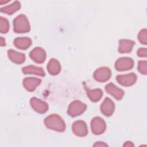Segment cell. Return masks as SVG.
<instances>
[{
  "mask_svg": "<svg viewBox=\"0 0 147 147\" xmlns=\"http://www.w3.org/2000/svg\"><path fill=\"white\" fill-rule=\"evenodd\" d=\"M45 126L49 129H51L59 132L65 131L66 126L63 118L56 114H52L47 117L44 121Z\"/></svg>",
  "mask_w": 147,
  "mask_h": 147,
  "instance_id": "obj_1",
  "label": "cell"
},
{
  "mask_svg": "<svg viewBox=\"0 0 147 147\" xmlns=\"http://www.w3.org/2000/svg\"><path fill=\"white\" fill-rule=\"evenodd\" d=\"M30 25L27 17L24 14L17 16L13 20V30L16 33L29 32Z\"/></svg>",
  "mask_w": 147,
  "mask_h": 147,
  "instance_id": "obj_2",
  "label": "cell"
},
{
  "mask_svg": "<svg viewBox=\"0 0 147 147\" xmlns=\"http://www.w3.org/2000/svg\"><path fill=\"white\" fill-rule=\"evenodd\" d=\"M87 109V105L79 100H75L72 102L68 106L67 114L72 117H75L83 114Z\"/></svg>",
  "mask_w": 147,
  "mask_h": 147,
  "instance_id": "obj_3",
  "label": "cell"
},
{
  "mask_svg": "<svg viewBox=\"0 0 147 147\" xmlns=\"http://www.w3.org/2000/svg\"><path fill=\"white\" fill-rule=\"evenodd\" d=\"M91 129L94 134L100 135L105 131L106 123L101 117H95L91 121Z\"/></svg>",
  "mask_w": 147,
  "mask_h": 147,
  "instance_id": "obj_4",
  "label": "cell"
},
{
  "mask_svg": "<svg viewBox=\"0 0 147 147\" xmlns=\"http://www.w3.org/2000/svg\"><path fill=\"white\" fill-rule=\"evenodd\" d=\"M134 62L133 59L129 57L119 58L115 63L114 67L117 71H123L131 69L134 67Z\"/></svg>",
  "mask_w": 147,
  "mask_h": 147,
  "instance_id": "obj_5",
  "label": "cell"
},
{
  "mask_svg": "<svg viewBox=\"0 0 147 147\" xmlns=\"http://www.w3.org/2000/svg\"><path fill=\"white\" fill-rule=\"evenodd\" d=\"M94 78L99 82H105L109 80L111 76V71L107 67H102L96 69L93 74Z\"/></svg>",
  "mask_w": 147,
  "mask_h": 147,
  "instance_id": "obj_6",
  "label": "cell"
},
{
  "mask_svg": "<svg viewBox=\"0 0 147 147\" xmlns=\"http://www.w3.org/2000/svg\"><path fill=\"white\" fill-rule=\"evenodd\" d=\"M137 75L135 73L131 72L125 75H118L116 80L119 84L125 87H129L133 85L137 81Z\"/></svg>",
  "mask_w": 147,
  "mask_h": 147,
  "instance_id": "obj_7",
  "label": "cell"
},
{
  "mask_svg": "<svg viewBox=\"0 0 147 147\" xmlns=\"http://www.w3.org/2000/svg\"><path fill=\"white\" fill-rule=\"evenodd\" d=\"M72 130L74 134L78 137H85L88 134V127L87 124L82 120L75 121L72 125Z\"/></svg>",
  "mask_w": 147,
  "mask_h": 147,
  "instance_id": "obj_8",
  "label": "cell"
},
{
  "mask_svg": "<svg viewBox=\"0 0 147 147\" xmlns=\"http://www.w3.org/2000/svg\"><path fill=\"white\" fill-rule=\"evenodd\" d=\"M30 105L34 111L40 114L46 113L49 108L47 103L36 97L30 99Z\"/></svg>",
  "mask_w": 147,
  "mask_h": 147,
  "instance_id": "obj_9",
  "label": "cell"
},
{
  "mask_svg": "<svg viewBox=\"0 0 147 147\" xmlns=\"http://www.w3.org/2000/svg\"><path fill=\"white\" fill-rule=\"evenodd\" d=\"M29 56L34 62L41 64L45 61L47 57V53L43 48L36 47L30 52Z\"/></svg>",
  "mask_w": 147,
  "mask_h": 147,
  "instance_id": "obj_10",
  "label": "cell"
},
{
  "mask_svg": "<svg viewBox=\"0 0 147 147\" xmlns=\"http://www.w3.org/2000/svg\"><path fill=\"white\" fill-rule=\"evenodd\" d=\"M102 113L107 116H111L115 110V104L114 102L109 98H106L100 107Z\"/></svg>",
  "mask_w": 147,
  "mask_h": 147,
  "instance_id": "obj_11",
  "label": "cell"
},
{
  "mask_svg": "<svg viewBox=\"0 0 147 147\" xmlns=\"http://www.w3.org/2000/svg\"><path fill=\"white\" fill-rule=\"evenodd\" d=\"M106 92L112 95L117 100H121L124 95V91L120 88H118L113 83H110L105 86Z\"/></svg>",
  "mask_w": 147,
  "mask_h": 147,
  "instance_id": "obj_12",
  "label": "cell"
},
{
  "mask_svg": "<svg viewBox=\"0 0 147 147\" xmlns=\"http://www.w3.org/2000/svg\"><path fill=\"white\" fill-rule=\"evenodd\" d=\"M41 83V80L34 77L25 78L23 80L22 84L24 88L29 92L34 91L36 87Z\"/></svg>",
  "mask_w": 147,
  "mask_h": 147,
  "instance_id": "obj_13",
  "label": "cell"
},
{
  "mask_svg": "<svg viewBox=\"0 0 147 147\" xmlns=\"http://www.w3.org/2000/svg\"><path fill=\"white\" fill-rule=\"evenodd\" d=\"M84 86L87 95L91 102H97L102 98L103 96V91L101 89L95 88L91 90L87 86H86L85 83H84Z\"/></svg>",
  "mask_w": 147,
  "mask_h": 147,
  "instance_id": "obj_14",
  "label": "cell"
},
{
  "mask_svg": "<svg viewBox=\"0 0 147 147\" xmlns=\"http://www.w3.org/2000/svg\"><path fill=\"white\" fill-rule=\"evenodd\" d=\"M134 41L128 39H121L119 40L118 52L121 53H130L134 45Z\"/></svg>",
  "mask_w": 147,
  "mask_h": 147,
  "instance_id": "obj_15",
  "label": "cell"
},
{
  "mask_svg": "<svg viewBox=\"0 0 147 147\" xmlns=\"http://www.w3.org/2000/svg\"><path fill=\"white\" fill-rule=\"evenodd\" d=\"M13 44L18 49L26 50L30 47L32 44V41L31 38L26 37H17L14 39Z\"/></svg>",
  "mask_w": 147,
  "mask_h": 147,
  "instance_id": "obj_16",
  "label": "cell"
},
{
  "mask_svg": "<svg viewBox=\"0 0 147 147\" xmlns=\"http://www.w3.org/2000/svg\"><path fill=\"white\" fill-rule=\"evenodd\" d=\"M7 55L12 62L17 64L23 63L26 59L25 55L24 53L17 52L11 49L7 51Z\"/></svg>",
  "mask_w": 147,
  "mask_h": 147,
  "instance_id": "obj_17",
  "label": "cell"
},
{
  "mask_svg": "<svg viewBox=\"0 0 147 147\" xmlns=\"http://www.w3.org/2000/svg\"><path fill=\"white\" fill-rule=\"evenodd\" d=\"M47 70L52 75H56L61 71L60 62L56 59L52 58L49 60L47 64Z\"/></svg>",
  "mask_w": 147,
  "mask_h": 147,
  "instance_id": "obj_18",
  "label": "cell"
},
{
  "mask_svg": "<svg viewBox=\"0 0 147 147\" xmlns=\"http://www.w3.org/2000/svg\"><path fill=\"white\" fill-rule=\"evenodd\" d=\"M22 71L24 74H34L40 76H44L45 75L44 70L42 68L33 65H29L23 67L22 68Z\"/></svg>",
  "mask_w": 147,
  "mask_h": 147,
  "instance_id": "obj_19",
  "label": "cell"
},
{
  "mask_svg": "<svg viewBox=\"0 0 147 147\" xmlns=\"http://www.w3.org/2000/svg\"><path fill=\"white\" fill-rule=\"evenodd\" d=\"M21 7V3L18 1H16L9 5L1 7V11L2 13H6L8 15H11L16 11L19 10Z\"/></svg>",
  "mask_w": 147,
  "mask_h": 147,
  "instance_id": "obj_20",
  "label": "cell"
},
{
  "mask_svg": "<svg viewBox=\"0 0 147 147\" xmlns=\"http://www.w3.org/2000/svg\"><path fill=\"white\" fill-rule=\"evenodd\" d=\"M9 30V23L7 18L0 17V32L1 33H6Z\"/></svg>",
  "mask_w": 147,
  "mask_h": 147,
  "instance_id": "obj_21",
  "label": "cell"
},
{
  "mask_svg": "<svg viewBox=\"0 0 147 147\" xmlns=\"http://www.w3.org/2000/svg\"><path fill=\"white\" fill-rule=\"evenodd\" d=\"M146 36H147L146 29L145 28V29H143L140 30V32H139V33L138 34L137 38L141 44L146 45L147 43V37Z\"/></svg>",
  "mask_w": 147,
  "mask_h": 147,
  "instance_id": "obj_22",
  "label": "cell"
},
{
  "mask_svg": "<svg viewBox=\"0 0 147 147\" xmlns=\"http://www.w3.org/2000/svg\"><path fill=\"white\" fill-rule=\"evenodd\" d=\"M138 71L143 75L147 74V61L146 60H140L137 66Z\"/></svg>",
  "mask_w": 147,
  "mask_h": 147,
  "instance_id": "obj_23",
  "label": "cell"
},
{
  "mask_svg": "<svg viewBox=\"0 0 147 147\" xmlns=\"http://www.w3.org/2000/svg\"><path fill=\"white\" fill-rule=\"evenodd\" d=\"M137 56L141 57H145L147 55V49L145 48H140L137 50Z\"/></svg>",
  "mask_w": 147,
  "mask_h": 147,
  "instance_id": "obj_24",
  "label": "cell"
},
{
  "mask_svg": "<svg viewBox=\"0 0 147 147\" xmlns=\"http://www.w3.org/2000/svg\"><path fill=\"white\" fill-rule=\"evenodd\" d=\"M93 146H108V145L106 144V143H104L103 142H96L94 144Z\"/></svg>",
  "mask_w": 147,
  "mask_h": 147,
  "instance_id": "obj_25",
  "label": "cell"
},
{
  "mask_svg": "<svg viewBox=\"0 0 147 147\" xmlns=\"http://www.w3.org/2000/svg\"><path fill=\"white\" fill-rule=\"evenodd\" d=\"M134 144L130 141H126L124 144L123 146H133Z\"/></svg>",
  "mask_w": 147,
  "mask_h": 147,
  "instance_id": "obj_26",
  "label": "cell"
},
{
  "mask_svg": "<svg viewBox=\"0 0 147 147\" xmlns=\"http://www.w3.org/2000/svg\"><path fill=\"white\" fill-rule=\"evenodd\" d=\"M1 47H5L6 46V42H5V40L2 37H1Z\"/></svg>",
  "mask_w": 147,
  "mask_h": 147,
  "instance_id": "obj_27",
  "label": "cell"
}]
</instances>
